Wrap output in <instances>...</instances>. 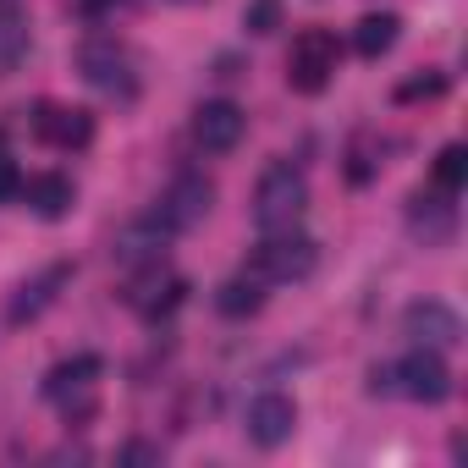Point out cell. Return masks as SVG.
<instances>
[{
  "label": "cell",
  "mask_w": 468,
  "mask_h": 468,
  "mask_svg": "<svg viewBox=\"0 0 468 468\" xmlns=\"http://www.w3.org/2000/svg\"><path fill=\"white\" fill-rule=\"evenodd\" d=\"M446 198H452V193H441V198H435V193H430V198L413 193V198H408V220H413V231H424V243H446V238H452L457 209H452Z\"/></svg>",
  "instance_id": "cell-15"
},
{
  "label": "cell",
  "mask_w": 468,
  "mask_h": 468,
  "mask_svg": "<svg viewBox=\"0 0 468 468\" xmlns=\"http://www.w3.org/2000/svg\"><path fill=\"white\" fill-rule=\"evenodd\" d=\"M23 193H28V209H34L39 220H61V215L72 209V198H78V193H72V182H67L61 171H45V176H34Z\"/></svg>",
  "instance_id": "cell-16"
},
{
  "label": "cell",
  "mask_w": 468,
  "mask_h": 468,
  "mask_svg": "<svg viewBox=\"0 0 468 468\" xmlns=\"http://www.w3.org/2000/svg\"><path fill=\"white\" fill-rule=\"evenodd\" d=\"M243 127H249V116L231 105V100H204L198 111H193V138H198V149H209V154H231L243 144Z\"/></svg>",
  "instance_id": "cell-10"
},
{
  "label": "cell",
  "mask_w": 468,
  "mask_h": 468,
  "mask_svg": "<svg viewBox=\"0 0 468 468\" xmlns=\"http://www.w3.org/2000/svg\"><path fill=\"white\" fill-rule=\"evenodd\" d=\"M100 375H105V358H100V353L61 358V364L45 375V397H50V402H61V408H67V419H72V413L83 419V413H94V397H89V391H94V380H100Z\"/></svg>",
  "instance_id": "cell-7"
},
{
  "label": "cell",
  "mask_w": 468,
  "mask_h": 468,
  "mask_svg": "<svg viewBox=\"0 0 468 468\" xmlns=\"http://www.w3.org/2000/svg\"><path fill=\"white\" fill-rule=\"evenodd\" d=\"M336 61H342L336 34H331V28H303V34L292 39V56H287V83H292L298 94H320V89L331 83Z\"/></svg>",
  "instance_id": "cell-6"
},
{
  "label": "cell",
  "mask_w": 468,
  "mask_h": 468,
  "mask_svg": "<svg viewBox=\"0 0 468 468\" xmlns=\"http://www.w3.org/2000/svg\"><path fill=\"white\" fill-rule=\"evenodd\" d=\"M369 397H408V402H446L452 397V364L435 347H413L397 364H375L369 369Z\"/></svg>",
  "instance_id": "cell-1"
},
{
  "label": "cell",
  "mask_w": 468,
  "mask_h": 468,
  "mask_svg": "<svg viewBox=\"0 0 468 468\" xmlns=\"http://www.w3.org/2000/svg\"><path fill=\"white\" fill-rule=\"evenodd\" d=\"M17 193H23V171H17L12 154H0V204H12Z\"/></svg>",
  "instance_id": "cell-22"
},
{
  "label": "cell",
  "mask_w": 468,
  "mask_h": 468,
  "mask_svg": "<svg viewBox=\"0 0 468 468\" xmlns=\"http://www.w3.org/2000/svg\"><path fill=\"white\" fill-rule=\"evenodd\" d=\"M243 28L249 34H276L282 28V0H249V6H243Z\"/></svg>",
  "instance_id": "cell-20"
},
{
  "label": "cell",
  "mask_w": 468,
  "mask_h": 468,
  "mask_svg": "<svg viewBox=\"0 0 468 468\" xmlns=\"http://www.w3.org/2000/svg\"><path fill=\"white\" fill-rule=\"evenodd\" d=\"M72 282V265H45L39 276H28L17 292H12V303H6V320L12 325H34L56 298H61V287Z\"/></svg>",
  "instance_id": "cell-12"
},
{
  "label": "cell",
  "mask_w": 468,
  "mask_h": 468,
  "mask_svg": "<svg viewBox=\"0 0 468 468\" xmlns=\"http://www.w3.org/2000/svg\"><path fill=\"white\" fill-rule=\"evenodd\" d=\"M23 56H28V23H23L17 12L0 6V78L17 72V61H23Z\"/></svg>",
  "instance_id": "cell-18"
},
{
  "label": "cell",
  "mask_w": 468,
  "mask_h": 468,
  "mask_svg": "<svg viewBox=\"0 0 468 468\" xmlns=\"http://www.w3.org/2000/svg\"><path fill=\"white\" fill-rule=\"evenodd\" d=\"M402 336H413L419 347L446 353V347H457V342H463V320H457L446 303L424 298V303H408V314H402Z\"/></svg>",
  "instance_id": "cell-11"
},
{
  "label": "cell",
  "mask_w": 468,
  "mask_h": 468,
  "mask_svg": "<svg viewBox=\"0 0 468 468\" xmlns=\"http://www.w3.org/2000/svg\"><path fill=\"white\" fill-rule=\"evenodd\" d=\"M209 204H215V182L204 171H182V176H171V187L154 198L149 215L165 226V238H176V231H193L209 215Z\"/></svg>",
  "instance_id": "cell-5"
},
{
  "label": "cell",
  "mask_w": 468,
  "mask_h": 468,
  "mask_svg": "<svg viewBox=\"0 0 468 468\" xmlns=\"http://www.w3.org/2000/svg\"><path fill=\"white\" fill-rule=\"evenodd\" d=\"M397 34H402V23H397L391 12H369V17L353 28V50H358L364 61H380V56L397 45Z\"/></svg>",
  "instance_id": "cell-17"
},
{
  "label": "cell",
  "mask_w": 468,
  "mask_h": 468,
  "mask_svg": "<svg viewBox=\"0 0 468 468\" xmlns=\"http://www.w3.org/2000/svg\"><path fill=\"white\" fill-rule=\"evenodd\" d=\"M314 265H320V243L303 238L298 226L265 231V243L249 254V276H260V282H303V276H314Z\"/></svg>",
  "instance_id": "cell-4"
},
{
  "label": "cell",
  "mask_w": 468,
  "mask_h": 468,
  "mask_svg": "<svg viewBox=\"0 0 468 468\" xmlns=\"http://www.w3.org/2000/svg\"><path fill=\"white\" fill-rule=\"evenodd\" d=\"M243 430H249V441L254 446H282V441H292V430H298V402L287 397V391H260L254 402H249V413H243Z\"/></svg>",
  "instance_id": "cell-9"
},
{
  "label": "cell",
  "mask_w": 468,
  "mask_h": 468,
  "mask_svg": "<svg viewBox=\"0 0 468 468\" xmlns=\"http://www.w3.org/2000/svg\"><path fill=\"white\" fill-rule=\"evenodd\" d=\"M441 89H446V78H441V72H430V78H408V83L397 89V100H402V105H413V100H435Z\"/></svg>",
  "instance_id": "cell-21"
},
{
  "label": "cell",
  "mask_w": 468,
  "mask_h": 468,
  "mask_svg": "<svg viewBox=\"0 0 468 468\" xmlns=\"http://www.w3.org/2000/svg\"><path fill=\"white\" fill-rule=\"evenodd\" d=\"M34 133L50 144V149H83L94 138V116L78 111V105H39L34 111Z\"/></svg>",
  "instance_id": "cell-13"
},
{
  "label": "cell",
  "mask_w": 468,
  "mask_h": 468,
  "mask_svg": "<svg viewBox=\"0 0 468 468\" xmlns=\"http://www.w3.org/2000/svg\"><path fill=\"white\" fill-rule=\"evenodd\" d=\"M303 209H309V176L292 160H276L254 187V226L260 231H287V226L303 220Z\"/></svg>",
  "instance_id": "cell-2"
},
{
  "label": "cell",
  "mask_w": 468,
  "mask_h": 468,
  "mask_svg": "<svg viewBox=\"0 0 468 468\" xmlns=\"http://www.w3.org/2000/svg\"><path fill=\"white\" fill-rule=\"evenodd\" d=\"M182 298H187V282H182L176 271H165L160 260L144 265V276H133V287H127V303H133L144 320H165V314H176Z\"/></svg>",
  "instance_id": "cell-8"
},
{
  "label": "cell",
  "mask_w": 468,
  "mask_h": 468,
  "mask_svg": "<svg viewBox=\"0 0 468 468\" xmlns=\"http://www.w3.org/2000/svg\"><path fill=\"white\" fill-rule=\"evenodd\" d=\"M116 463H127V468H138V463H160V446H154V441H127V446L116 452Z\"/></svg>",
  "instance_id": "cell-23"
},
{
  "label": "cell",
  "mask_w": 468,
  "mask_h": 468,
  "mask_svg": "<svg viewBox=\"0 0 468 468\" xmlns=\"http://www.w3.org/2000/svg\"><path fill=\"white\" fill-rule=\"evenodd\" d=\"M78 72L105 100H122V105L138 100V56L122 39H89V45H78Z\"/></svg>",
  "instance_id": "cell-3"
},
{
  "label": "cell",
  "mask_w": 468,
  "mask_h": 468,
  "mask_svg": "<svg viewBox=\"0 0 468 468\" xmlns=\"http://www.w3.org/2000/svg\"><path fill=\"white\" fill-rule=\"evenodd\" d=\"M463 182H468V149L463 144H446L441 154H435V193H463Z\"/></svg>",
  "instance_id": "cell-19"
},
{
  "label": "cell",
  "mask_w": 468,
  "mask_h": 468,
  "mask_svg": "<svg viewBox=\"0 0 468 468\" xmlns=\"http://www.w3.org/2000/svg\"><path fill=\"white\" fill-rule=\"evenodd\" d=\"M215 309L226 314V320H254L260 309H265V282L260 276H231V282H220L215 287Z\"/></svg>",
  "instance_id": "cell-14"
}]
</instances>
